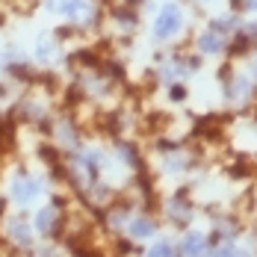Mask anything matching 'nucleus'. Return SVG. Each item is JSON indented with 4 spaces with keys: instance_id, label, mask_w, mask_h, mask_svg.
<instances>
[{
    "instance_id": "f257e3e1",
    "label": "nucleus",
    "mask_w": 257,
    "mask_h": 257,
    "mask_svg": "<svg viewBox=\"0 0 257 257\" xmlns=\"http://www.w3.org/2000/svg\"><path fill=\"white\" fill-rule=\"evenodd\" d=\"M178 30H180V9L169 3V6H163V9H160V15H157L154 33L160 36V39H172Z\"/></svg>"
},
{
    "instance_id": "f03ea898",
    "label": "nucleus",
    "mask_w": 257,
    "mask_h": 257,
    "mask_svg": "<svg viewBox=\"0 0 257 257\" xmlns=\"http://www.w3.org/2000/svg\"><path fill=\"white\" fill-rule=\"evenodd\" d=\"M42 192V186H39V180L30 178V175H15V180H12V198L15 201H21V204H30L36 195Z\"/></svg>"
},
{
    "instance_id": "7ed1b4c3",
    "label": "nucleus",
    "mask_w": 257,
    "mask_h": 257,
    "mask_svg": "<svg viewBox=\"0 0 257 257\" xmlns=\"http://www.w3.org/2000/svg\"><path fill=\"white\" fill-rule=\"evenodd\" d=\"M6 233H9V239H12V242H18V245H30V239H33L30 222H27L24 216H15V219H9Z\"/></svg>"
},
{
    "instance_id": "20e7f679",
    "label": "nucleus",
    "mask_w": 257,
    "mask_h": 257,
    "mask_svg": "<svg viewBox=\"0 0 257 257\" xmlns=\"http://www.w3.org/2000/svg\"><path fill=\"white\" fill-rule=\"evenodd\" d=\"M207 239L201 233H186L183 236V257H204Z\"/></svg>"
},
{
    "instance_id": "39448f33",
    "label": "nucleus",
    "mask_w": 257,
    "mask_h": 257,
    "mask_svg": "<svg viewBox=\"0 0 257 257\" xmlns=\"http://www.w3.org/2000/svg\"><path fill=\"white\" fill-rule=\"evenodd\" d=\"M48 9L59 15H77L83 9V0H48Z\"/></svg>"
},
{
    "instance_id": "423d86ee",
    "label": "nucleus",
    "mask_w": 257,
    "mask_h": 257,
    "mask_svg": "<svg viewBox=\"0 0 257 257\" xmlns=\"http://www.w3.org/2000/svg\"><path fill=\"white\" fill-rule=\"evenodd\" d=\"M53 225H56V210H53V207H42L39 216H36V228L42 233H51Z\"/></svg>"
},
{
    "instance_id": "0eeeda50",
    "label": "nucleus",
    "mask_w": 257,
    "mask_h": 257,
    "mask_svg": "<svg viewBox=\"0 0 257 257\" xmlns=\"http://www.w3.org/2000/svg\"><path fill=\"white\" fill-rule=\"evenodd\" d=\"M154 231H157V225L151 222V219H145V216H142V219H133V222H130V233H133L136 239H145V236H151Z\"/></svg>"
},
{
    "instance_id": "6e6552de",
    "label": "nucleus",
    "mask_w": 257,
    "mask_h": 257,
    "mask_svg": "<svg viewBox=\"0 0 257 257\" xmlns=\"http://www.w3.org/2000/svg\"><path fill=\"white\" fill-rule=\"evenodd\" d=\"M198 45H201V51L204 53H216V51H222V36L210 30V33H204V36L198 39Z\"/></svg>"
},
{
    "instance_id": "1a4fd4ad",
    "label": "nucleus",
    "mask_w": 257,
    "mask_h": 257,
    "mask_svg": "<svg viewBox=\"0 0 257 257\" xmlns=\"http://www.w3.org/2000/svg\"><path fill=\"white\" fill-rule=\"evenodd\" d=\"M56 56H59L56 42H53V39H42V42H39V59H42V62H51Z\"/></svg>"
},
{
    "instance_id": "9d476101",
    "label": "nucleus",
    "mask_w": 257,
    "mask_h": 257,
    "mask_svg": "<svg viewBox=\"0 0 257 257\" xmlns=\"http://www.w3.org/2000/svg\"><path fill=\"white\" fill-rule=\"evenodd\" d=\"M231 98L233 101H245V98H248V80L245 77H239V80L231 83Z\"/></svg>"
},
{
    "instance_id": "9b49d317",
    "label": "nucleus",
    "mask_w": 257,
    "mask_h": 257,
    "mask_svg": "<svg viewBox=\"0 0 257 257\" xmlns=\"http://www.w3.org/2000/svg\"><path fill=\"white\" fill-rule=\"evenodd\" d=\"M148 257H175V251H172V245H169V242H157L154 248L148 251Z\"/></svg>"
},
{
    "instance_id": "f8f14e48",
    "label": "nucleus",
    "mask_w": 257,
    "mask_h": 257,
    "mask_svg": "<svg viewBox=\"0 0 257 257\" xmlns=\"http://www.w3.org/2000/svg\"><path fill=\"white\" fill-rule=\"evenodd\" d=\"M236 6H242V9H257V0H236Z\"/></svg>"
},
{
    "instance_id": "ddd939ff",
    "label": "nucleus",
    "mask_w": 257,
    "mask_h": 257,
    "mask_svg": "<svg viewBox=\"0 0 257 257\" xmlns=\"http://www.w3.org/2000/svg\"><path fill=\"white\" fill-rule=\"evenodd\" d=\"M172 98H175V101H180V98H183V89H180V86H175V89H172Z\"/></svg>"
},
{
    "instance_id": "4468645a",
    "label": "nucleus",
    "mask_w": 257,
    "mask_h": 257,
    "mask_svg": "<svg viewBox=\"0 0 257 257\" xmlns=\"http://www.w3.org/2000/svg\"><path fill=\"white\" fill-rule=\"evenodd\" d=\"M254 77H257V62H254Z\"/></svg>"
}]
</instances>
